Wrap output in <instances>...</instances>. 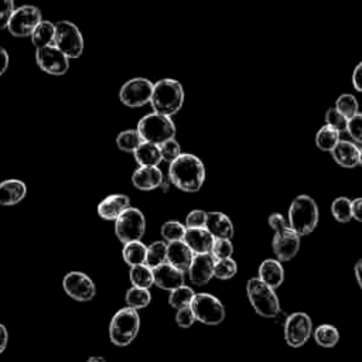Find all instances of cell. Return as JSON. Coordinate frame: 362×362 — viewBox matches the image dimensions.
I'll return each instance as SVG.
<instances>
[{"label": "cell", "instance_id": "obj_1", "mask_svg": "<svg viewBox=\"0 0 362 362\" xmlns=\"http://www.w3.org/2000/svg\"><path fill=\"white\" fill-rule=\"evenodd\" d=\"M168 177L178 190L186 193H197L204 184L205 167L197 156L181 153L170 163Z\"/></svg>", "mask_w": 362, "mask_h": 362}, {"label": "cell", "instance_id": "obj_2", "mask_svg": "<svg viewBox=\"0 0 362 362\" xmlns=\"http://www.w3.org/2000/svg\"><path fill=\"white\" fill-rule=\"evenodd\" d=\"M183 102H184V90L178 81L171 78H164L155 84L150 104L156 113L164 116H173L181 109Z\"/></svg>", "mask_w": 362, "mask_h": 362}, {"label": "cell", "instance_id": "obj_3", "mask_svg": "<svg viewBox=\"0 0 362 362\" xmlns=\"http://www.w3.org/2000/svg\"><path fill=\"white\" fill-rule=\"evenodd\" d=\"M269 225L275 231L274 244H272L275 255L281 262L292 260L300 249V235L281 214H272L269 217Z\"/></svg>", "mask_w": 362, "mask_h": 362}, {"label": "cell", "instance_id": "obj_4", "mask_svg": "<svg viewBox=\"0 0 362 362\" xmlns=\"http://www.w3.org/2000/svg\"><path fill=\"white\" fill-rule=\"evenodd\" d=\"M141 329V317L136 308H120L111 322L109 337L116 347H127L138 337Z\"/></svg>", "mask_w": 362, "mask_h": 362}, {"label": "cell", "instance_id": "obj_5", "mask_svg": "<svg viewBox=\"0 0 362 362\" xmlns=\"http://www.w3.org/2000/svg\"><path fill=\"white\" fill-rule=\"evenodd\" d=\"M319 222V207L308 196H299L290 205L289 223L301 237L310 235Z\"/></svg>", "mask_w": 362, "mask_h": 362}, {"label": "cell", "instance_id": "obj_6", "mask_svg": "<svg viewBox=\"0 0 362 362\" xmlns=\"http://www.w3.org/2000/svg\"><path fill=\"white\" fill-rule=\"evenodd\" d=\"M246 293L252 307L259 315L272 319L281 313V303L275 290L259 278H253L248 282Z\"/></svg>", "mask_w": 362, "mask_h": 362}, {"label": "cell", "instance_id": "obj_7", "mask_svg": "<svg viewBox=\"0 0 362 362\" xmlns=\"http://www.w3.org/2000/svg\"><path fill=\"white\" fill-rule=\"evenodd\" d=\"M138 130L142 134L145 142L160 146L162 143L174 139L175 136V125L170 116H164L160 113H150L143 116L139 120Z\"/></svg>", "mask_w": 362, "mask_h": 362}, {"label": "cell", "instance_id": "obj_8", "mask_svg": "<svg viewBox=\"0 0 362 362\" xmlns=\"http://www.w3.org/2000/svg\"><path fill=\"white\" fill-rule=\"evenodd\" d=\"M146 231V218L143 212L134 207L126 208L115 219V234L125 245L129 242L141 241Z\"/></svg>", "mask_w": 362, "mask_h": 362}, {"label": "cell", "instance_id": "obj_9", "mask_svg": "<svg viewBox=\"0 0 362 362\" xmlns=\"http://www.w3.org/2000/svg\"><path fill=\"white\" fill-rule=\"evenodd\" d=\"M54 45L68 58H79L84 52V37L74 23L63 20L56 23Z\"/></svg>", "mask_w": 362, "mask_h": 362}, {"label": "cell", "instance_id": "obj_10", "mask_svg": "<svg viewBox=\"0 0 362 362\" xmlns=\"http://www.w3.org/2000/svg\"><path fill=\"white\" fill-rule=\"evenodd\" d=\"M191 308L196 319L205 326H218L225 319L223 304L212 294L198 293L194 296Z\"/></svg>", "mask_w": 362, "mask_h": 362}, {"label": "cell", "instance_id": "obj_11", "mask_svg": "<svg viewBox=\"0 0 362 362\" xmlns=\"http://www.w3.org/2000/svg\"><path fill=\"white\" fill-rule=\"evenodd\" d=\"M155 84L146 78H133L119 90V100L129 108H139L152 101Z\"/></svg>", "mask_w": 362, "mask_h": 362}, {"label": "cell", "instance_id": "obj_12", "mask_svg": "<svg viewBox=\"0 0 362 362\" xmlns=\"http://www.w3.org/2000/svg\"><path fill=\"white\" fill-rule=\"evenodd\" d=\"M313 333L311 319L306 313H293L285 324V340L292 348L303 347Z\"/></svg>", "mask_w": 362, "mask_h": 362}, {"label": "cell", "instance_id": "obj_13", "mask_svg": "<svg viewBox=\"0 0 362 362\" xmlns=\"http://www.w3.org/2000/svg\"><path fill=\"white\" fill-rule=\"evenodd\" d=\"M41 22L40 9L31 5H24L13 12L8 29L15 37H29Z\"/></svg>", "mask_w": 362, "mask_h": 362}, {"label": "cell", "instance_id": "obj_14", "mask_svg": "<svg viewBox=\"0 0 362 362\" xmlns=\"http://www.w3.org/2000/svg\"><path fill=\"white\" fill-rule=\"evenodd\" d=\"M63 288L65 293L81 303L90 301L97 294L95 283L82 272H70L63 279Z\"/></svg>", "mask_w": 362, "mask_h": 362}, {"label": "cell", "instance_id": "obj_15", "mask_svg": "<svg viewBox=\"0 0 362 362\" xmlns=\"http://www.w3.org/2000/svg\"><path fill=\"white\" fill-rule=\"evenodd\" d=\"M38 67L52 75H64L70 68V58L54 44L36 50Z\"/></svg>", "mask_w": 362, "mask_h": 362}, {"label": "cell", "instance_id": "obj_16", "mask_svg": "<svg viewBox=\"0 0 362 362\" xmlns=\"http://www.w3.org/2000/svg\"><path fill=\"white\" fill-rule=\"evenodd\" d=\"M215 262L217 259L212 256L211 252L196 255L189 269V278L191 283L196 286L207 285L214 278Z\"/></svg>", "mask_w": 362, "mask_h": 362}, {"label": "cell", "instance_id": "obj_17", "mask_svg": "<svg viewBox=\"0 0 362 362\" xmlns=\"http://www.w3.org/2000/svg\"><path fill=\"white\" fill-rule=\"evenodd\" d=\"M155 285L163 290H175L184 285V272L178 270L170 263H163L153 269Z\"/></svg>", "mask_w": 362, "mask_h": 362}, {"label": "cell", "instance_id": "obj_18", "mask_svg": "<svg viewBox=\"0 0 362 362\" xmlns=\"http://www.w3.org/2000/svg\"><path fill=\"white\" fill-rule=\"evenodd\" d=\"M133 186L142 191H152L163 184V173L157 166L139 167L132 175Z\"/></svg>", "mask_w": 362, "mask_h": 362}, {"label": "cell", "instance_id": "obj_19", "mask_svg": "<svg viewBox=\"0 0 362 362\" xmlns=\"http://www.w3.org/2000/svg\"><path fill=\"white\" fill-rule=\"evenodd\" d=\"M194 259L193 251L184 241L171 242L167 245V263L177 267L181 272H189Z\"/></svg>", "mask_w": 362, "mask_h": 362}, {"label": "cell", "instance_id": "obj_20", "mask_svg": "<svg viewBox=\"0 0 362 362\" xmlns=\"http://www.w3.org/2000/svg\"><path fill=\"white\" fill-rule=\"evenodd\" d=\"M215 238L207 228H187L184 242L194 255L210 253Z\"/></svg>", "mask_w": 362, "mask_h": 362}, {"label": "cell", "instance_id": "obj_21", "mask_svg": "<svg viewBox=\"0 0 362 362\" xmlns=\"http://www.w3.org/2000/svg\"><path fill=\"white\" fill-rule=\"evenodd\" d=\"M205 228L211 233V235L215 239H231L234 237L233 221L222 212H208Z\"/></svg>", "mask_w": 362, "mask_h": 362}, {"label": "cell", "instance_id": "obj_22", "mask_svg": "<svg viewBox=\"0 0 362 362\" xmlns=\"http://www.w3.org/2000/svg\"><path fill=\"white\" fill-rule=\"evenodd\" d=\"M27 194V187L20 180H6L0 183V205H16Z\"/></svg>", "mask_w": 362, "mask_h": 362}, {"label": "cell", "instance_id": "obj_23", "mask_svg": "<svg viewBox=\"0 0 362 362\" xmlns=\"http://www.w3.org/2000/svg\"><path fill=\"white\" fill-rule=\"evenodd\" d=\"M130 207V200L125 194L108 196L98 205V215L107 221H115L126 208Z\"/></svg>", "mask_w": 362, "mask_h": 362}, {"label": "cell", "instance_id": "obj_24", "mask_svg": "<svg viewBox=\"0 0 362 362\" xmlns=\"http://www.w3.org/2000/svg\"><path fill=\"white\" fill-rule=\"evenodd\" d=\"M259 279L272 289H278L285 281V270L279 260L266 259L259 267Z\"/></svg>", "mask_w": 362, "mask_h": 362}, {"label": "cell", "instance_id": "obj_25", "mask_svg": "<svg viewBox=\"0 0 362 362\" xmlns=\"http://www.w3.org/2000/svg\"><path fill=\"white\" fill-rule=\"evenodd\" d=\"M331 153L341 167L352 168L359 164V148L348 141H340Z\"/></svg>", "mask_w": 362, "mask_h": 362}, {"label": "cell", "instance_id": "obj_26", "mask_svg": "<svg viewBox=\"0 0 362 362\" xmlns=\"http://www.w3.org/2000/svg\"><path fill=\"white\" fill-rule=\"evenodd\" d=\"M133 155H134L136 162H138V164L141 167L159 166L160 162L163 160L162 153H160V148L157 145H153V143H149V142H143Z\"/></svg>", "mask_w": 362, "mask_h": 362}, {"label": "cell", "instance_id": "obj_27", "mask_svg": "<svg viewBox=\"0 0 362 362\" xmlns=\"http://www.w3.org/2000/svg\"><path fill=\"white\" fill-rule=\"evenodd\" d=\"M129 279L132 286L142 288V289H150L155 285V276L153 269L145 265H136L132 266L129 270Z\"/></svg>", "mask_w": 362, "mask_h": 362}, {"label": "cell", "instance_id": "obj_28", "mask_svg": "<svg viewBox=\"0 0 362 362\" xmlns=\"http://www.w3.org/2000/svg\"><path fill=\"white\" fill-rule=\"evenodd\" d=\"M54 40H56V24H53L52 22L42 20L31 34V41L34 44L36 50L54 44Z\"/></svg>", "mask_w": 362, "mask_h": 362}, {"label": "cell", "instance_id": "obj_29", "mask_svg": "<svg viewBox=\"0 0 362 362\" xmlns=\"http://www.w3.org/2000/svg\"><path fill=\"white\" fill-rule=\"evenodd\" d=\"M122 255H123V260L129 266L145 265L146 256H148V246L145 244H142L141 241L129 242V244H125Z\"/></svg>", "mask_w": 362, "mask_h": 362}, {"label": "cell", "instance_id": "obj_30", "mask_svg": "<svg viewBox=\"0 0 362 362\" xmlns=\"http://www.w3.org/2000/svg\"><path fill=\"white\" fill-rule=\"evenodd\" d=\"M143 142L145 141L138 129L123 130L122 133L118 134V138H116V145H118L119 150H122L125 153H134Z\"/></svg>", "mask_w": 362, "mask_h": 362}, {"label": "cell", "instance_id": "obj_31", "mask_svg": "<svg viewBox=\"0 0 362 362\" xmlns=\"http://www.w3.org/2000/svg\"><path fill=\"white\" fill-rule=\"evenodd\" d=\"M340 142V132L329 125L323 126L315 134V145L323 152H333Z\"/></svg>", "mask_w": 362, "mask_h": 362}, {"label": "cell", "instance_id": "obj_32", "mask_svg": "<svg viewBox=\"0 0 362 362\" xmlns=\"http://www.w3.org/2000/svg\"><path fill=\"white\" fill-rule=\"evenodd\" d=\"M314 340L323 348H333L340 341V333L334 326L323 324L314 331Z\"/></svg>", "mask_w": 362, "mask_h": 362}, {"label": "cell", "instance_id": "obj_33", "mask_svg": "<svg viewBox=\"0 0 362 362\" xmlns=\"http://www.w3.org/2000/svg\"><path fill=\"white\" fill-rule=\"evenodd\" d=\"M125 300H126L127 307L141 310V308H145V307H148L150 304L152 294H150L149 289H142V288L132 286V289H129L126 292Z\"/></svg>", "mask_w": 362, "mask_h": 362}, {"label": "cell", "instance_id": "obj_34", "mask_svg": "<svg viewBox=\"0 0 362 362\" xmlns=\"http://www.w3.org/2000/svg\"><path fill=\"white\" fill-rule=\"evenodd\" d=\"M196 293L189 286H180L178 289L175 290H171L170 292V296H168V303L175 310H180V308H184V307H190L191 303H193V299H194Z\"/></svg>", "mask_w": 362, "mask_h": 362}, {"label": "cell", "instance_id": "obj_35", "mask_svg": "<svg viewBox=\"0 0 362 362\" xmlns=\"http://www.w3.org/2000/svg\"><path fill=\"white\" fill-rule=\"evenodd\" d=\"M187 226H184L178 221H167L166 223L162 225V237L166 242H178L184 241Z\"/></svg>", "mask_w": 362, "mask_h": 362}, {"label": "cell", "instance_id": "obj_36", "mask_svg": "<svg viewBox=\"0 0 362 362\" xmlns=\"http://www.w3.org/2000/svg\"><path fill=\"white\" fill-rule=\"evenodd\" d=\"M167 262V245L163 241H156L148 246L146 265L152 269Z\"/></svg>", "mask_w": 362, "mask_h": 362}, {"label": "cell", "instance_id": "obj_37", "mask_svg": "<svg viewBox=\"0 0 362 362\" xmlns=\"http://www.w3.org/2000/svg\"><path fill=\"white\" fill-rule=\"evenodd\" d=\"M238 272L237 262L233 258L226 259H217L215 269H214V276L219 281H228L233 279Z\"/></svg>", "mask_w": 362, "mask_h": 362}, {"label": "cell", "instance_id": "obj_38", "mask_svg": "<svg viewBox=\"0 0 362 362\" xmlns=\"http://www.w3.org/2000/svg\"><path fill=\"white\" fill-rule=\"evenodd\" d=\"M331 211L338 222L347 223L352 218V201L347 197H340L333 203Z\"/></svg>", "mask_w": 362, "mask_h": 362}, {"label": "cell", "instance_id": "obj_39", "mask_svg": "<svg viewBox=\"0 0 362 362\" xmlns=\"http://www.w3.org/2000/svg\"><path fill=\"white\" fill-rule=\"evenodd\" d=\"M336 108L347 118V119H351L352 116H355L359 111V105H358V101L354 95L351 94H344L341 95L337 102H336Z\"/></svg>", "mask_w": 362, "mask_h": 362}, {"label": "cell", "instance_id": "obj_40", "mask_svg": "<svg viewBox=\"0 0 362 362\" xmlns=\"http://www.w3.org/2000/svg\"><path fill=\"white\" fill-rule=\"evenodd\" d=\"M211 253L215 259H226L231 258L234 253V246L231 239H222V238H217L214 241Z\"/></svg>", "mask_w": 362, "mask_h": 362}, {"label": "cell", "instance_id": "obj_41", "mask_svg": "<svg viewBox=\"0 0 362 362\" xmlns=\"http://www.w3.org/2000/svg\"><path fill=\"white\" fill-rule=\"evenodd\" d=\"M326 123L334 129H337L340 133L347 130L348 126V119L337 109V108H330L326 113Z\"/></svg>", "mask_w": 362, "mask_h": 362}, {"label": "cell", "instance_id": "obj_42", "mask_svg": "<svg viewBox=\"0 0 362 362\" xmlns=\"http://www.w3.org/2000/svg\"><path fill=\"white\" fill-rule=\"evenodd\" d=\"M196 315H194V311L190 307H184V308H180L177 310V314H175V323L178 327L181 329H190L194 323H196Z\"/></svg>", "mask_w": 362, "mask_h": 362}, {"label": "cell", "instance_id": "obj_43", "mask_svg": "<svg viewBox=\"0 0 362 362\" xmlns=\"http://www.w3.org/2000/svg\"><path fill=\"white\" fill-rule=\"evenodd\" d=\"M159 148H160V153H162L163 160L170 162V163L181 155V148H180L178 142H175V139H170V141L162 143Z\"/></svg>", "mask_w": 362, "mask_h": 362}, {"label": "cell", "instance_id": "obj_44", "mask_svg": "<svg viewBox=\"0 0 362 362\" xmlns=\"http://www.w3.org/2000/svg\"><path fill=\"white\" fill-rule=\"evenodd\" d=\"M15 10V0H0V30L9 26Z\"/></svg>", "mask_w": 362, "mask_h": 362}, {"label": "cell", "instance_id": "obj_45", "mask_svg": "<svg viewBox=\"0 0 362 362\" xmlns=\"http://www.w3.org/2000/svg\"><path fill=\"white\" fill-rule=\"evenodd\" d=\"M347 132L355 142L362 145V113L358 112L355 116L348 119Z\"/></svg>", "mask_w": 362, "mask_h": 362}, {"label": "cell", "instance_id": "obj_46", "mask_svg": "<svg viewBox=\"0 0 362 362\" xmlns=\"http://www.w3.org/2000/svg\"><path fill=\"white\" fill-rule=\"evenodd\" d=\"M207 214L203 210H194L191 211L186 218V226L187 228H205L207 223Z\"/></svg>", "mask_w": 362, "mask_h": 362}, {"label": "cell", "instance_id": "obj_47", "mask_svg": "<svg viewBox=\"0 0 362 362\" xmlns=\"http://www.w3.org/2000/svg\"><path fill=\"white\" fill-rule=\"evenodd\" d=\"M352 85L358 93L362 94V63H359L352 72Z\"/></svg>", "mask_w": 362, "mask_h": 362}, {"label": "cell", "instance_id": "obj_48", "mask_svg": "<svg viewBox=\"0 0 362 362\" xmlns=\"http://www.w3.org/2000/svg\"><path fill=\"white\" fill-rule=\"evenodd\" d=\"M8 343H9V333H8V329H6L3 324H0V355H2L3 351L6 349Z\"/></svg>", "mask_w": 362, "mask_h": 362}, {"label": "cell", "instance_id": "obj_49", "mask_svg": "<svg viewBox=\"0 0 362 362\" xmlns=\"http://www.w3.org/2000/svg\"><path fill=\"white\" fill-rule=\"evenodd\" d=\"M8 67H9V54L3 47H0V77L6 72Z\"/></svg>", "mask_w": 362, "mask_h": 362}, {"label": "cell", "instance_id": "obj_50", "mask_svg": "<svg viewBox=\"0 0 362 362\" xmlns=\"http://www.w3.org/2000/svg\"><path fill=\"white\" fill-rule=\"evenodd\" d=\"M352 218L362 222V198H355L352 201Z\"/></svg>", "mask_w": 362, "mask_h": 362}, {"label": "cell", "instance_id": "obj_51", "mask_svg": "<svg viewBox=\"0 0 362 362\" xmlns=\"http://www.w3.org/2000/svg\"><path fill=\"white\" fill-rule=\"evenodd\" d=\"M355 278H356L359 288L362 289V259L358 260L355 265Z\"/></svg>", "mask_w": 362, "mask_h": 362}, {"label": "cell", "instance_id": "obj_52", "mask_svg": "<svg viewBox=\"0 0 362 362\" xmlns=\"http://www.w3.org/2000/svg\"><path fill=\"white\" fill-rule=\"evenodd\" d=\"M86 362H107V359L102 356H90Z\"/></svg>", "mask_w": 362, "mask_h": 362}, {"label": "cell", "instance_id": "obj_53", "mask_svg": "<svg viewBox=\"0 0 362 362\" xmlns=\"http://www.w3.org/2000/svg\"><path fill=\"white\" fill-rule=\"evenodd\" d=\"M359 164L362 166V148H359Z\"/></svg>", "mask_w": 362, "mask_h": 362}]
</instances>
